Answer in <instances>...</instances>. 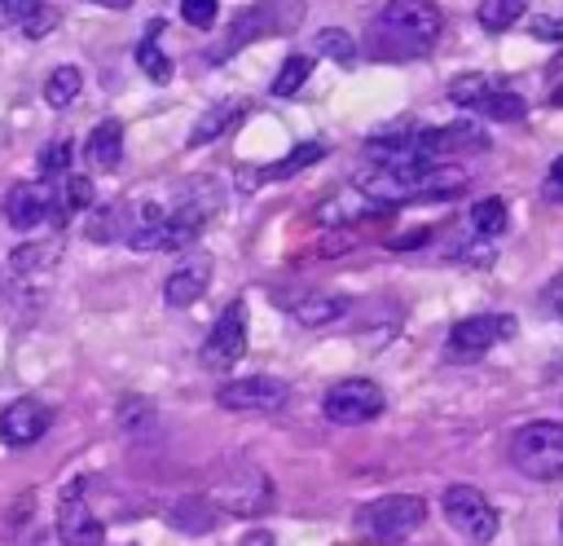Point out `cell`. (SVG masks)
<instances>
[{
    "label": "cell",
    "mask_w": 563,
    "mask_h": 546,
    "mask_svg": "<svg viewBox=\"0 0 563 546\" xmlns=\"http://www.w3.org/2000/svg\"><path fill=\"white\" fill-rule=\"evenodd\" d=\"M510 462L528 476V480H563V423H523L510 436Z\"/></svg>",
    "instance_id": "obj_2"
},
{
    "label": "cell",
    "mask_w": 563,
    "mask_h": 546,
    "mask_svg": "<svg viewBox=\"0 0 563 546\" xmlns=\"http://www.w3.org/2000/svg\"><path fill=\"white\" fill-rule=\"evenodd\" d=\"M427 520V502L413 498V493H387L378 502H369L361 515H356V528L374 542H400L409 537L413 528H422Z\"/></svg>",
    "instance_id": "obj_3"
},
{
    "label": "cell",
    "mask_w": 563,
    "mask_h": 546,
    "mask_svg": "<svg viewBox=\"0 0 563 546\" xmlns=\"http://www.w3.org/2000/svg\"><path fill=\"white\" fill-rule=\"evenodd\" d=\"M444 18L431 0H387L369 22V53L374 57H418L435 44Z\"/></svg>",
    "instance_id": "obj_1"
},
{
    "label": "cell",
    "mask_w": 563,
    "mask_h": 546,
    "mask_svg": "<svg viewBox=\"0 0 563 546\" xmlns=\"http://www.w3.org/2000/svg\"><path fill=\"white\" fill-rule=\"evenodd\" d=\"M242 352H246V304L233 299V304H224L220 321L211 326V335H207V343H202V365H207V370H224V365H233Z\"/></svg>",
    "instance_id": "obj_9"
},
{
    "label": "cell",
    "mask_w": 563,
    "mask_h": 546,
    "mask_svg": "<svg viewBox=\"0 0 563 546\" xmlns=\"http://www.w3.org/2000/svg\"><path fill=\"white\" fill-rule=\"evenodd\" d=\"M413 141H418V150H422L427 159H435V154H444V150H484V145H488V132H484L479 123H471V119H457V123H449V128H427V132H418Z\"/></svg>",
    "instance_id": "obj_13"
},
{
    "label": "cell",
    "mask_w": 563,
    "mask_h": 546,
    "mask_svg": "<svg viewBox=\"0 0 563 546\" xmlns=\"http://www.w3.org/2000/svg\"><path fill=\"white\" fill-rule=\"evenodd\" d=\"M515 335V317L506 313H475V317H462L453 330H449V357L466 361V357H479L488 348H497L501 339Z\"/></svg>",
    "instance_id": "obj_7"
},
{
    "label": "cell",
    "mask_w": 563,
    "mask_h": 546,
    "mask_svg": "<svg viewBox=\"0 0 563 546\" xmlns=\"http://www.w3.org/2000/svg\"><path fill=\"white\" fill-rule=\"evenodd\" d=\"M207 282H211V269L202 264V260H194V264H180L167 282H163V299L172 304V308H189L202 291H207Z\"/></svg>",
    "instance_id": "obj_14"
},
{
    "label": "cell",
    "mask_w": 563,
    "mask_h": 546,
    "mask_svg": "<svg viewBox=\"0 0 563 546\" xmlns=\"http://www.w3.org/2000/svg\"><path fill=\"white\" fill-rule=\"evenodd\" d=\"M545 198L550 203H563V154L550 163V172H545Z\"/></svg>",
    "instance_id": "obj_36"
},
{
    "label": "cell",
    "mask_w": 563,
    "mask_h": 546,
    "mask_svg": "<svg viewBox=\"0 0 563 546\" xmlns=\"http://www.w3.org/2000/svg\"><path fill=\"white\" fill-rule=\"evenodd\" d=\"M440 506H444V520L462 537H471V542H493L497 537V511L475 484H449Z\"/></svg>",
    "instance_id": "obj_6"
},
{
    "label": "cell",
    "mask_w": 563,
    "mask_h": 546,
    "mask_svg": "<svg viewBox=\"0 0 563 546\" xmlns=\"http://www.w3.org/2000/svg\"><path fill=\"white\" fill-rule=\"evenodd\" d=\"M79 88H84V75H79L75 66H53V75L44 79V101H48L53 110H66V106L79 97Z\"/></svg>",
    "instance_id": "obj_21"
},
{
    "label": "cell",
    "mask_w": 563,
    "mask_h": 546,
    "mask_svg": "<svg viewBox=\"0 0 563 546\" xmlns=\"http://www.w3.org/2000/svg\"><path fill=\"white\" fill-rule=\"evenodd\" d=\"M48 26H53V13H31V18L22 22V31H26V35H44Z\"/></svg>",
    "instance_id": "obj_37"
},
{
    "label": "cell",
    "mask_w": 563,
    "mask_h": 546,
    "mask_svg": "<svg viewBox=\"0 0 563 546\" xmlns=\"http://www.w3.org/2000/svg\"><path fill=\"white\" fill-rule=\"evenodd\" d=\"M92 4H101V9H132V0H92Z\"/></svg>",
    "instance_id": "obj_40"
},
{
    "label": "cell",
    "mask_w": 563,
    "mask_h": 546,
    "mask_svg": "<svg viewBox=\"0 0 563 546\" xmlns=\"http://www.w3.org/2000/svg\"><path fill=\"white\" fill-rule=\"evenodd\" d=\"M70 159H75V145H70V141H53V145H44L40 167L53 176V172H66V167H70Z\"/></svg>",
    "instance_id": "obj_32"
},
{
    "label": "cell",
    "mask_w": 563,
    "mask_h": 546,
    "mask_svg": "<svg viewBox=\"0 0 563 546\" xmlns=\"http://www.w3.org/2000/svg\"><path fill=\"white\" fill-rule=\"evenodd\" d=\"M35 9H40V0H0V31L4 26H22Z\"/></svg>",
    "instance_id": "obj_33"
},
{
    "label": "cell",
    "mask_w": 563,
    "mask_h": 546,
    "mask_svg": "<svg viewBox=\"0 0 563 546\" xmlns=\"http://www.w3.org/2000/svg\"><path fill=\"white\" fill-rule=\"evenodd\" d=\"M554 101H559V106H563V88H559V92H554Z\"/></svg>",
    "instance_id": "obj_41"
},
{
    "label": "cell",
    "mask_w": 563,
    "mask_h": 546,
    "mask_svg": "<svg viewBox=\"0 0 563 546\" xmlns=\"http://www.w3.org/2000/svg\"><path fill=\"white\" fill-rule=\"evenodd\" d=\"M383 405H387V396H383V387H378L374 379H339V383L321 396V414H325L330 423H339V427L369 423V418L383 414Z\"/></svg>",
    "instance_id": "obj_5"
},
{
    "label": "cell",
    "mask_w": 563,
    "mask_h": 546,
    "mask_svg": "<svg viewBox=\"0 0 563 546\" xmlns=\"http://www.w3.org/2000/svg\"><path fill=\"white\" fill-rule=\"evenodd\" d=\"M475 110H479V114H488V119L515 123V119H523V114H528V101H523L519 92H510V88H493Z\"/></svg>",
    "instance_id": "obj_22"
},
{
    "label": "cell",
    "mask_w": 563,
    "mask_h": 546,
    "mask_svg": "<svg viewBox=\"0 0 563 546\" xmlns=\"http://www.w3.org/2000/svg\"><path fill=\"white\" fill-rule=\"evenodd\" d=\"M136 66H141L154 84H167V79H172V62L163 57V48H158L154 40H141V44H136Z\"/></svg>",
    "instance_id": "obj_30"
},
{
    "label": "cell",
    "mask_w": 563,
    "mask_h": 546,
    "mask_svg": "<svg viewBox=\"0 0 563 546\" xmlns=\"http://www.w3.org/2000/svg\"><path fill=\"white\" fill-rule=\"evenodd\" d=\"M295 321L299 326H330L334 317L347 313V299L343 295H325V291H308L303 299H295Z\"/></svg>",
    "instance_id": "obj_18"
},
{
    "label": "cell",
    "mask_w": 563,
    "mask_h": 546,
    "mask_svg": "<svg viewBox=\"0 0 563 546\" xmlns=\"http://www.w3.org/2000/svg\"><path fill=\"white\" fill-rule=\"evenodd\" d=\"M422 242H427V229H418V233H405V238H396L391 247H400V251H405V247H422Z\"/></svg>",
    "instance_id": "obj_38"
},
{
    "label": "cell",
    "mask_w": 563,
    "mask_h": 546,
    "mask_svg": "<svg viewBox=\"0 0 563 546\" xmlns=\"http://www.w3.org/2000/svg\"><path fill=\"white\" fill-rule=\"evenodd\" d=\"M132 207L128 203H110V207H101L92 220H88V238L92 242H114V238H128V229H132V220H123Z\"/></svg>",
    "instance_id": "obj_20"
},
{
    "label": "cell",
    "mask_w": 563,
    "mask_h": 546,
    "mask_svg": "<svg viewBox=\"0 0 563 546\" xmlns=\"http://www.w3.org/2000/svg\"><path fill=\"white\" fill-rule=\"evenodd\" d=\"M308 75H312V57H303V53H290V57L282 62L277 79H273V97H290V92H299Z\"/></svg>",
    "instance_id": "obj_25"
},
{
    "label": "cell",
    "mask_w": 563,
    "mask_h": 546,
    "mask_svg": "<svg viewBox=\"0 0 563 546\" xmlns=\"http://www.w3.org/2000/svg\"><path fill=\"white\" fill-rule=\"evenodd\" d=\"M528 31L537 40H563V13H541V18L528 22Z\"/></svg>",
    "instance_id": "obj_34"
},
{
    "label": "cell",
    "mask_w": 563,
    "mask_h": 546,
    "mask_svg": "<svg viewBox=\"0 0 563 546\" xmlns=\"http://www.w3.org/2000/svg\"><path fill=\"white\" fill-rule=\"evenodd\" d=\"M57 251H62L57 238H48V242H26V247L13 251V269H18V273H44V269L57 264Z\"/></svg>",
    "instance_id": "obj_23"
},
{
    "label": "cell",
    "mask_w": 563,
    "mask_h": 546,
    "mask_svg": "<svg viewBox=\"0 0 563 546\" xmlns=\"http://www.w3.org/2000/svg\"><path fill=\"white\" fill-rule=\"evenodd\" d=\"M317 53L334 57L339 66H352V62H356V44H352V35H347V31H339V26L317 31Z\"/></svg>",
    "instance_id": "obj_29"
},
{
    "label": "cell",
    "mask_w": 563,
    "mask_h": 546,
    "mask_svg": "<svg viewBox=\"0 0 563 546\" xmlns=\"http://www.w3.org/2000/svg\"><path fill=\"white\" fill-rule=\"evenodd\" d=\"M246 110V97H224V101H216L211 110H202V119L194 123V132H189V145H207V141H216L238 114Z\"/></svg>",
    "instance_id": "obj_17"
},
{
    "label": "cell",
    "mask_w": 563,
    "mask_h": 546,
    "mask_svg": "<svg viewBox=\"0 0 563 546\" xmlns=\"http://www.w3.org/2000/svg\"><path fill=\"white\" fill-rule=\"evenodd\" d=\"M471 229H475L479 238H497V233L506 229V203H501V198H479V203L471 207Z\"/></svg>",
    "instance_id": "obj_28"
},
{
    "label": "cell",
    "mask_w": 563,
    "mask_h": 546,
    "mask_svg": "<svg viewBox=\"0 0 563 546\" xmlns=\"http://www.w3.org/2000/svg\"><path fill=\"white\" fill-rule=\"evenodd\" d=\"M299 18H303V0H260V4L242 9V13H238V22H233V26H229V35H224V48L216 53V62H220V57H229L233 48H242V44L260 40V35H277V31L299 26Z\"/></svg>",
    "instance_id": "obj_4"
},
{
    "label": "cell",
    "mask_w": 563,
    "mask_h": 546,
    "mask_svg": "<svg viewBox=\"0 0 563 546\" xmlns=\"http://www.w3.org/2000/svg\"><path fill=\"white\" fill-rule=\"evenodd\" d=\"M92 203V181L88 176H66L62 185H53V207H48V220L53 225H66L75 211H84Z\"/></svg>",
    "instance_id": "obj_16"
},
{
    "label": "cell",
    "mask_w": 563,
    "mask_h": 546,
    "mask_svg": "<svg viewBox=\"0 0 563 546\" xmlns=\"http://www.w3.org/2000/svg\"><path fill=\"white\" fill-rule=\"evenodd\" d=\"M53 427V410L35 396H18L0 410V440L13 449H26L35 440H44V432Z\"/></svg>",
    "instance_id": "obj_10"
},
{
    "label": "cell",
    "mask_w": 563,
    "mask_h": 546,
    "mask_svg": "<svg viewBox=\"0 0 563 546\" xmlns=\"http://www.w3.org/2000/svg\"><path fill=\"white\" fill-rule=\"evenodd\" d=\"M4 220L13 225V229H35L40 220H48V207H53V185H31V181H22V185H13L9 194H4Z\"/></svg>",
    "instance_id": "obj_12"
},
{
    "label": "cell",
    "mask_w": 563,
    "mask_h": 546,
    "mask_svg": "<svg viewBox=\"0 0 563 546\" xmlns=\"http://www.w3.org/2000/svg\"><path fill=\"white\" fill-rule=\"evenodd\" d=\"M242 546H273V537H268L264 528H255V533H246V537H242Z\"/></svg>",
    "instance_id": "obj_39"
},
{
    "label": "cell",
    "mask_w": 563,
    "mask_h": 546,
    "mask_svg": "<svg viewBox=\"0 0 563 546\" xmlns=\"http://www.w3.org/2000/svg\"><path fill=\"white\" fill-rule=\"evenodd\" d=\"M541 308H545L550 317H563V273L545 282V291H541Z\"/></svg>",
    "instance_id": "obj_35"
},
{
    "label": "cell",
    "mask_w": 563,
    "mask_h": 546,
    "mask_svg": "<svg viewBox=\"0 0 563 546\" xmlns=\"http://www.w3.org/2000/svg\"><path fill=\"white\" fill-rule=\"evenodd\" d=\"M462 189H466V172L462 167H427L418 189H413V198H453Z\"/></svg>",
    "instance_id": "obj_19"
},
{
    "label": "cell",
    "mask_w": 563,
    "mask_h": 546,
    "mask_svg": "<svg viewBox=\"0 0 563 546\" xmlns=\"http://www.w3.org/2000/svg\"><path fill=\"white\" fill-rule=\"evenodd\" d=\"M528 9V0H479V26L484 31H506L519 22V13Z\"/></svg>",
    "instance_id": "obj_24"
},
{
    "label": "cell",
    "mask_w": 563,
    "mask_h": 546,
    "mask_svg": "<svg viewBox=\"0 0 563 546\" xmlns=\"http://www.w3.org/2000/svg\"><path fill=\"white\" fill-rule=\"evenodd\" d=\"M57 537H62L66 546H101V542H106V528H101V520L88 511L79 484L62 493V506H57Z\"/></svg>",
    "instance_id": "obj_11"
},
{
    "label": "cell",
    "mask_w": 563,
    "mask_h": 546,
    "mask_svg": "<svg viewBox=\"0 0 563 546\" xmlns=\"http://www.w3.org/2000/svg\"><path fill=\"white\" fill-rule=\"evenodd\" d=\"M559 533H563V511H559Z\"/></svg>",
    "instance_id": "obj_42"
},
{
    "label": "cell",
    "mask_w": 563,
    "mask_h": 546,
    "mask_svg": "<svg viewBox=\"0 0 563 546\" xmlns=\"http://www.w3.org/2000/svg\"><path fill=\"white\" fill-rule=\"evenodd\" d=\"M290 396L286 379H273V374H251V379H233L216 392V401L233 414H268V410H282Z\"/></svg>",
    "instance_id": "obj_8"
},
{
    "label": "cell",
    "mask_w": 563,
    "mask_h": 546,
    "mask_svg": "<svg viewBox=\"0 0 563 546\" xmlns=\"http://www.w3.org/2000/svg\"><path fill=\"white\" fill-rule=\"evenodd\" d=\"M216 13H220L216 0H180V18H185L189 26H198V31H207V26L216 22Z\"/></svg>",
    "instance_id": "obj_31"
},
{
    "label": "cell",
    "mask_w": 563,
    "mask_h": 546,
    "mask_svg": "<svg viewBox=\"0 0 563 546\" xmlns=\"http://www.w3.org/2000/svg\"><path fill=\"white\" fill-rule=\"evenodd\" d=\"M88 159H92V167H101V172H114L119 163H123V128H119V119H106V123H97L92 132H88Z\"/></svg>",
    "instance_id": "obj_15"
},
{
    "label": "cell",
    "mask_w": 563,
    "mask_h": 546,
    "mask_svg": "<svg viewBox=\"0 0 563 546\" xmlns=\"http://www.w3.org/2000/svg\"><path fill=\"white\" fill-rule=\"evenodd\" d=\"M321 159H325V145L321 141H303L286 159H277L273 167H264V176H295V172H303L308 163H321Z\"/></svg>",
    "instance_id": "obj_27"
},
{
    "label": "cell",
    "mask_w": 563,
    "mask_h": 546,
    "mask_svg": "<svg viewBox=\"0 0 563 546\" xmlns=\"http://www.w3.org/2000/svg\"><path fill=\"white\" fill-rule=\"evenodd\" d=\"M493 88H497V84H493L488 75H457V79L449 84V101H453V106L475 110V106H479V101H484Z\"/></svg>",
    "instance_id": "obj_26"
}]
</instances>
